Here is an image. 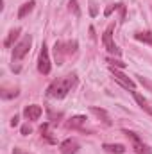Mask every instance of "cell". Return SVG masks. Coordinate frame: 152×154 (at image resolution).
I'll list each match as a JSON object with an SVG mask.
<instances>
[{
  "label": "cell",
  "mask_w": 152,
  "mask_h": 154,
  "mask_svg": "<svg viewBox=\"0 0 152 154\" xmlns=\"http://www.w3.org/2000/svg\"><path fill=\"white\" fill-rule=\"evenodd\" d=\"M34 5H36V2H34V0H29V2H25V4L20 7V11H18V18H25L29 13H32Z\"/></svg>",
  "instance_id": "4fadbf2b"
},
{
  "label": "cell",
  "mask_w": 152,
  "mask_h": 154,
  "mask_svg": "<svg viewBox=\"0 0 152 154\" xmlns=\"http://www.w3.org/2000/svg\"><path fill=\"white\" fill-rule=\"evenodd\" d=\"M50 57H48V48H47V45L43 43L41 45V50H39V57H38V70L41 74H50Z\"/></svg>",
  "instance_id": "52a82bcc"
},
{
  "label": "cell",
  "mask_w": 152,
  "mask_h": 154,
  "mask_svg": "<svg viewBox=\"0 0 152 154\" xmlns=\"http://www.w3.org/2000/svg\"><path fill=\"white\" fill-rule=\"evenodd\" d=\"M116 7H120V4H118V5H109V7L106 9V13H104V14H106V16H109V14L113 13V11H114V9H116Z\"/></svg>",
  "instance_id": "44dd1931"
},
{
  "label": "cell",
  "mask_w": 152,
  "mask_h": 154,
  "mask_svg": "<svg viewBox=\"0 0 152 154\" xmlns=\"http://www.w3.org/2000/svg\"><path fill=\"white\" fill-rule=\"evenodd\" d=\"M102 149L108 151V152H113V154H123L125 152V147H123L122 143H104Z\"/></svg>",
  "instance_id": "5bb4252c"
},
{
  "label": "cell",
  "mask_w": 152,
  "mask_h": 154,
  "mask_svg": "<svg viewBox=\"0 0 152 154\" xmlns=\"http://www.w3.org/2000/svg\"><path fill=\"white\" fill-rule=\"evenodd\" d=\"M123 134H125L127 138H131V140H132V149H134V152H136V154H152V149L147 145V143H143V142H141V138H140L136 133L123 129Z\"/></svg>",
  "instance_id": "277c9868"
},
{
  "label": "cell",
  "mask_w": 152,
  "mask_h": 154,
  "mask_svg": "<svg viewBox=\"0 0 152 154\" xmlns=\"http://www.w3.org/2000/svg\"><path fill=\"white\" fill-rule=\"evenodd\" d=\"M91 14H97V7H95L93 4H91Z\"/></svg>",
  "instance_id": "cb8c5ba5"
},
{
  "label": "cell",
  "mask_w": 152,
  "mask_h": 154,
  "mask_svg": "<svg viewBox=\"0 0 152 154\" xmlns=\"http://www.w3.org/2000/svg\"><path fill=\"white\" fill-rule=\"evenodd\" d=\"M11 125L14 127V125H18V115H14L13 118H11Z\"/></svg>",
  "instance_id": "7402d4cb"
},
{
  "label": "cell",
  "mask_w": 152,
  "mask_h": 154,
  "mask_svg": "<svg viewBox=\"0 0 152 154\" xmlns=\"http://www.w3.org/2000/svg\"><path fill=\"white\" fill-rule=\"evenodd\" d=\"M16 95H18V90H11V91L4 90V91H2V97H4V99H11V97H16Z\"/></svg>",
  "instance_id": "d6986e66"
},
{
  "label": "cell",
  "mask_w": 152,
  "mask_h": 154,
  "mask_svg": "<svg viewBox=\"0 0 152 154\" xmlns=\"http://www.w3.org/2000/svg\"><path fill=\"white\" fill-rule=\"evenodd\" d=\"M113 31H114V25L111 23V25L106 29L104 36H102V43H104V48H106L109 54H113V56H120V54H122V50L116 47V43L113 41Z\"/></svg>",
  "instance_id": "5b68a950"
},
{
  "label": "cell",
  "mask_w": 152,
  "mask_h": 154,
  "mask_svg": "<svg viewBox=\"0 0 152 154\" xmlns=\"http://www.w3.org/2000/svg\"><path fill=\"white\" fill-rule=\"evenodd\" d=\"M109 70H111V74H113V79L120 84V86H123L125 90H134V88H136V82H134L131 77H127L125 74H122V72H120V68L109 66Z\"/></svg>",
  "instance_id": "8992f818"
},
{
  "label": "cell",
  "mask_w": 152,
  "mask_h": 154,
  "mask_svg": "<svg viewBox=\"0 0 152 154\" xmlns=\"http://www.w3.org/2000/svg\"><path fill=\"white\" fill-rule=\"evenodd\" d=\"M131 93H132V97H134V100L138 102V106H140L141 109H145V111H147V113H149V115L152 116V108L149 106V102H147V100H145V99H143V97H141V95L138 93V91H134V90H131Z\"/></svg>",
  "instance_id": "8fae6325"
},
{
  "label": "cell",
  "mask_w": 152,
  "mask_h": 154,
  "mask_svg": "<svg viewBox=\"0 0 152 154\" xmlns=\"http://www.w3.org/2000/svg\"><path fill=\"white\" fill-rule=\"evenodd\" d=\"M134 38L138 39V41H143V43H149V45H152V32H150V31H145V32H136V34H134Z\"/></svg>",
  "instance_id": "2e32d148"
},
{
  "label": "cell",
  "mask_w": 152,
  "mask_h": 154,
  "mask_svg": "<svg viewBox=\"0 0 152 154\" xmlns=\"http://www.w3.org/2000/svg\"><path fill=\"white\" fill-rule=\"evenodd\" d=\"M77 50V41H57L56 45H54V54H56V61H57V65H63V61H65V57L66 56H70V54H74Z\"/></svg>",
  "instance_id": "7a4b0ae2"
},
{
  "label": "cell",
  "mask_w": 152,
  "mask_h": 154,
  "mask_svg": "<svg viewBox=\"0 0 152 154\" xmlns=\"http://www.w3.org/2000/svg\"><path fill=\"white\" fill-rule=\"evenodd\" d=\"M43 113V109H41V106L38 104H31V106H25L23 108V115L25 118H29V120H38L39 116Z\"/></svg>",
  "instance_id": "9c48e42d"
},
{
  "label": "cell",
  "mask_w": 152,
  "mask_h": 154,
  "mask_svg": "<svg viewBox=\"0 0 152 154\" xmlns=\"http://www.w3.org/2000/svg\"><path fill=\"white\" fill-rule=\"evenodd\" d=\"M31 131H32V129H31V125H22V134H23V136L31 134Z\"/></svg>",
  "instance_id": "ffe728a7"
},
{
  "label": "cell",
  "mask_w": 152,
  "mask_h": 154,
  "mask_svg": "<svg viewBox=\"0 0 152 154\" xmlns=\"http://www.w3.org/2000/svg\"><path fill=\"white\" fill-rule=\"evenodd\" d=\"M77 84V75L75 74H68V75L56 79L48 88H47V95L52 99H63L68 95V91H72V88H75Z\"/></svg>",
  "instance_id": "6da1fadb"
},
{
  "label": "cell",
  "mask_w": 152,
  "mask_h": 154,
  "mask_svg": "<svg viewBox=\"0 0 152 154\" xmlns=\"http://www.w3.org/2000/svg\"><path fill=\"white\" fill-rule=\"evenodd\" d=\"M90 111L97 116L99 120H102L104 125H111V124H113V122H111V116H109V113H108L106 109H102V108H95V106H93V108H90Z\"/></svg>",
  "instance_id": "30bf717a"
},
{
  "label": "cell",
  "mask_w": 152,
  "mask_h": 154,
  "mask_svg": "<svg viewBox=\"0 0 152 154\" xmlns=\"http://www.w3.org/2000/svg\"><path fill=\"white\" fill-rule=\"evenodd\" d=\"M20 32H22V29H13V31H9V34H7V38L4 39V47L5 48H11L13 45H14V41L18 39V36H20Z\"/></svg>",
  "instance_id": "7c38bea8"
},
{
  "label": "cell",
  "mask_w": 152,
  "mask_h": 154,
  "mask_svg": "<svg viewBox=\"0 0 152 154\" xmlns=\"http://www.w3.org/2000/svg\"><path fill=\"white\" fill-rule=\"evenodd\" d=\"M108 63H109V66H114V68H125V63H122L120 59H114V57H108Z\"/></svg>",
  "instance_id": "e0dca14e"
},
{
  "label": "cell",
  "mask_w": 152,
  "mask_h": 154,
  "mask_svg": "<svg viewBox=\"0 0 152 154\" xmlns=\"http://www.w3.org/2000/svg\"><path fill=\"white\" fill-rule=\"evenodd\" d=\"M13 154H31V152H22L20 149H14V152H13Z\"/></svg>",
  "instance_id": "603a6c76"
},
{
  "label": "cell",
  "mask_w": 152,
  "mask_h": 154,
  "mask_svg": "<svg viewBox=\"0 0 152 154\" xmlns=\"http://www.w3.org/2000/svg\"><path fill=\"white\" fill-rule=\"evenodd\" d=\"M84 124H86V116H82V115L74 116V118L68 122V125H70V127H74V129H79V127H82Z\"/></svg>",
  "instance_id": "9a60e30c"
},
{
  "label": "cell",
  "mask_w": 152,
  "mask_h": 154,
  "mask_svg": "<svg viewBox=\"0 0 152 154\" xmlns=\"http://www.w3.org/2000/svg\"><path fill=\"white\" fill-rule=\"evenodd\" d=\"M68 9L75 14V16H79L81 14V11H79V4H77V0H70L68 2Z\"/></svg>",
  "instance_id": "ac0fdd59"
},
{
  "label": "cell",
  "mask_w": 152,
  "mask_h": 154,
  "mask_svg": "<svg viewBox=\"0 0 152 154\" xmlns=\"http://www.w3.org/2000/svg\"><path fill=\"white\" fill-rule=\"evenodd\" d=\"M31 45H32V38H31L29 34L22 39L20 43H16V45H14V50H13V65H14V63H20V61L29 54Z\"/></svg>",
  "instance_id": "3957f363"
},
{
  "label": "cell",
  "mask_w": 152,
  "mask_h": 154,
  "mask_svg": "<svg viewBox=\"0 0 152 154\" xmlns=\"http://www.w3.org/2000/svg\"><path fill=\"white\" fill-rule=\"evenodd\" d=\"M59 149H61V154H77V151H79V142H77L75 138H68V140H65L59 145Z\"/></svg>",
  "instance_id": "ba28073f"
}]
</instances>
